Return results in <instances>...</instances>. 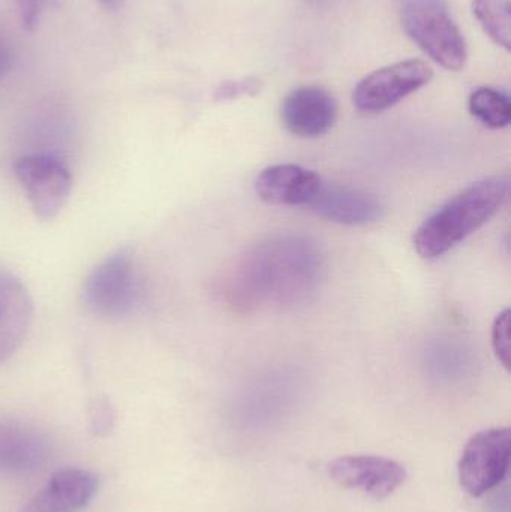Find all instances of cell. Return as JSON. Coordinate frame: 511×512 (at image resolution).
<instances>
[{
	"mask_svg": "<svg viewBox=\"0 0 511 512\" xmlns=\"http://www.w3.org/2000/svg\"><path fill=\"white\" fill-rule=\"evenodd\" d=\"M323 274L324 258L317 243L302 234H278L237 259L222 282L221 294L240 313L264 304L294 307L317 294Z\"/></svg>",
	"mask_w": 511,
	"mask_h": 512,
	"instance_id": "1",
	"label": "cell"
},
{
	"mask_svg": "<svg viewBox=\"0 0 511 512\" xmlns=\"http://www.w3.org/2000/svg\"><path fill=\"white\" fill-rule=\"evenodd\" d=\"M509 186V177L492 176L459 192L417 228V254L434 259L452 251L497 215L507 200Z\"/></svg>",
	"mask_w": 511,
	"mask_h": 512,
	"instance_id": "2",
	"label": "cell"
},
{
	"mask_svg": "<svg viewBox=\"0 0 511 512\" xmlns=\"http://www.w3.org/2000/svg\"><path fill=\"white\" fill-rule=\"evenodd\" d=\"M402 26L434 62L459 71L467 62V44L443 0H405Z\"/></svg>",
	"mask_w": 511,
	"mask_h": 512,
	"instance_id": "3",
	"label": "cell"
},
{
	"mask_svg": "<svg viewBox=\"0 0 511 512\" xmlns=\"http://www.w3.org/2000/svg\"><path fill=\"white\" fill-rule=\"evenodd\" d=\"M511 435L507 427L483 430L465 445L458 463L462 489L480 498L494 490L509 474Z\"/></svg>",
	"mask_w": 511,
	"mask_h": 512,
	"instance_id": "4",
	"label": "cell"
},
{
	"mask_svg": "<svg viewBox=\"0 0 511 512\" xmlns=\"http://www.w3.org/2000/svg\"><path fill=\"white\" fill-rule=\"evenodd\" d=\"M84 301L104 318H120L131 312L137 301V279L129 249L114 252L90 271L84 282Z\"/></svg>",
	"mask_w": 511,
	"mask_h": 512,
	"instance_id": "5",
	"label": "cell"
},
{
	"mask_svg": "<svg viewBox=\"0 0 511 512\" xmlns=\"http://www.w3.org/2000/svg\"><path fill=\"white\" fill-rule=\"evenodd\" d=\"M14 174L39 219L53 221L59 216L72 191L71 171L59 158L45 153L21 156Z\"/></svg>",
	"mask_w": 511,
	"mask_h": 512,
	"instance_id": "6",
	"label": "cell"
},
{
	"mask_svg": "<svg viewBox=\"0 0 511 512\" xmlns=\"http://www.w3.org/2000/svg\"><path fill=\"white\" fill-rule=\"evenodd\" d=\"M434 77L422 60H404L384 66L363 78L353 92V104L363 114H378L395 107Z\"/></svg>",
	"mask_w": 511,
	"mask_h": 512,
	"instance_id": "7",
	"label": "cell"
},
{
	"mask_svg": "<svg viewBox=\"0 0 511 512\" xmlns=\"http://www.w3.org/2000/svg\"><path fill=\"white\" fill-rule=\"evenodd\" d=\"M329 475L344 489L357 490L378 501L392 496L408 478L401 463L378 456L339 457L330 463Z\"/></svg>",
	"mask_w": 511,
	"mask_h": 512,
	"instance_id": "8",
	"label": "cell"
},
{
	"mask_svg": "<svg viewBox=\"0 0 511 512\" xmlns=\"http://www.w3.org/2000/svg\"><path fill=\"white\" fill-rule=\"evenodd\" d=\"M51 456V442L38 427L14 417H0V474L38 471Z\"/></svg>",
	"mask_w": 511,
	"mask_h": 512,
	"instance_id": "9",
	"label": "cell"
},
{
	"mask_svg": "<svg viewBox=\"0 0 511 512\" xmlns=\"http://www.w3.org/2000/svg\"><path fill=\"white\" fill-rule=\"evenodd\" d=\"M98 492L99 480L93 472L60 469L18 512H80L92 504Z\"/></svg>",
	"mask_w": 511,
	"mask_h": 512,
	"instance_id": "10",
	"label": "cell"
},
{
	"mask_svg": "<svg viewBox=\"0 0 511 512\" xmlns=\"http://www.w3.org/2000/svg\"><path fill=\"white\" fill-rule=\"evenodd\" d=\"M308 207L321 218L347 227L375 224L384 215V206L374 194L336 183L323 182Z\"/></svg>",
	"mask_w": 511,
	"mask_h": 512,
	"instance_id": "11",
	"label": "cell"
},
{
	"mask_svg": "<svg viewBox=\"0 0 511 512\" xmlns=\"http://www.w3.org/2000/svg\"><path fill=\"white\" fill-rule=\"evenodd\" d=\"M281 117L290 134L300 138H318L335 125L338 105L335 98L321 87H299L285 98Z\"/></svg>",
	"mask_w": 511,
	"mask_h": 512,
	"instance_id": "12",
	"label": "cell"
},
{
	"mask_svg": "<svg viewBox=\"0 0 511 512\" xmlns=\"http://www.w3.org/2000/svg\"><path fill=\"white\" fill-rule=\"evenodd\" d=\"M323 185L320 174L294 164L267 167L258 174L255 191L273 206H306L311 204Z\"/></svg>",
	"mask_w": 511,
	"mask_h": 512,
	"instance_id": "13",
	"label": "cell"
},
{
	"mask_svg": "<svg viewBox=\"0 0 511 512\" xmlns=\"http://www.w3.org/2000/svg\"><path fill=\"white\" fill-rule=\"evenodd\" d=\"M33 301L14 274L0 271V364L17 352L29 333Z\"/></svg>",
	"mask_w": 511,
	"mask_h": 512,
	"instance_id": "14",
	"label": "cell"
},
{
	"mask_svg": "<svg viewBox=\"0 0 511 512\" xmlns=\"http://www.w3.org/2000/svg\"><path fill=\"white\" fill-rule=\"evenodd\" d=\"M470 113L480 123L491 129H503L511 122L509 96L492 87H480L471 93L468 101Z\"/></svg>",
	"mask_w": 511,
	"mask_h": 512,
	"instance_id": "15",
	"label": "cell"
},
{
	"mask_svg": "<svg viewBox=\"0 0 511 512\" xmlns=\"http://www.w3.org/2000/svg\"><path fill=\"white\" fill-rule=\"evenodd\" d=\"M473 12L486 35L510 50L511 45V8L510 0H473Z\"/></svg>",
	"mask_w": 511,
	"mask_h": 512,
	"instance_id": "16",
	"label": "cell"
},
{
	"mask_svg": "<svg viewBox=\"0 0 511 512\" xmlns=\"http://www.w3.org/2000/svg\"><path fill=\"white\" fill-rule=\"evenodd\" d=\"M116 408L108 397L98 396L90 402L89 426L95 436H107L116 426Z\"/></svg>",
	"mask_w": 511,
	"mask_h": 512,
	"instance_id": "17",
	"label": "cell"
},
{
	"mask_svg": "<svg viewBox=\"0 0 511 512\" xmlns=\"http://www.w3.org/2000/svg\"><path fill=\"white\" fill-rule=\"evenodd\" d=\"M492 346L498 361L510 369L511 345H510V310L501 312L495 319L492 327Z\"/></svg>",
	"mask_w": 511,
	"mask_h": 512,
	"instance_id": "18",
	"label": "cell"
},
{
	"mask_svg": "<svg viewBox=\"0 0 511 512\" xmlns=\"http://www.w3.org/2000/svg\"><path fill=\"white\" fill-rule=\"evenodd\" d=\"M48 0H15L21 29L27 33L36 32L41 23L42 14L47 8Z\"/></svg>",
	"mask_w": 511,
	"mask_h": 512,
	"instance_id": "19",
	"label": "cell"
},
{
	"mask_svg": "<svg viewBox=\"0 0 511 512\" xmlns=\"http://www.w3.org/2000/svg\"><path fill=\"white\" fill-rule=\"evenodd\" d=\"M258 89H260V84L252 78L243 81H227L218 87L215 98L218 101H230V99L240 98V96L254 95Z\"/></svg>",
	"mask_w": 511,
	"mask_h": 512,
	"instance_id": "20",
	"label": "cell"
},
{
	"mask_svg": "<svg viewBox=\"0 0 511 512\" xmlns=\"http://www.w3.org/2000/svg\"><path fill=\"white\" fill-rule=\"evenodd\" d=\"M12 62H14V54H12L11 44L6 41L5 36L0 35V78L11 71Z\"/></svg>",
	"mask_w": 511,
	"mask_h": 512,
	"instance_id": "21",
	"label": "cell"
},
{
	"mask_svg": "<svg viewBox=\"0 0 511 512\" xmlns=\"http://www.w3.org/2000/svg\"><path fill=\"white\" fill-rule=\"evenodd\" d=\"M101 3L102 8L107 9V11H116L120 6L123 5L125 0H98Z\"/></svg>",
	"mask_w": 511,
	"mask_h": 512,
	"instance_id": "22",
	"label": "cell"
}]
</instances>
